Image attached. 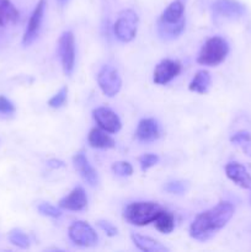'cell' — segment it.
I'll list each match as a JSON object with an SVG mask.
<instances>
[{
    "label": "cell",
    "instance_id": "obj_1",
    "mask_svg": "<svg viewBox=\"0 0 251 252\" xmlns=\"http://www.w3.org/2000/svg\"><path fill=\"white\" fill-rule=\"evenodd\" d=\"M233 204L228 201L219 202L217 206L202 212L189 226V236L194 240L207 241L229 223L234 216Z\"/></svg>",
    "mask_w": 251,
    "mask_h": 252
},
{
    "label": "cell",
    "instance_id": "obj_2",
    "mask_svg": "<svg viewBox=\"0 0 251 252\" xmlns=\"http://www.w3.org/2000/svg\"><path fill=\"white\" fill-rule=\"evenodd\" d=\"M164 211L160 204L152 201H139L129 203L125 208V219L132 225L144 226L154 223L161 212Z\"/></svg>",
    "mask_w": 251,
    "mask_h": 252
},
{
    "label": "cell",
    "instance_id": "obj_3",
    "mask_svg": "<svg viewBox=\"0 0 251 252\" xmlns=\"http://www.w3.org/2000/svg\"><path fill=\"white\" fill-rule=\"evenodd\" d=\"M229 54V44L223 37L213 36L207 39L197 57V63L201 65L217 66L225 61Z\"/></svg>",
    "mask_w": 251,
    "mask_h": 252
},
{
    "label": "cell",
    "instance_id": "obj_4",
    "mask_svg": "<svg viewBox=\"0 0 251 252\" xmlns=\"http://www.w3.org/2000/svg\"><path fill=\"white\" fill-rule=\"evenodd\" d=\"M139 17L132 9H126L118 14L117 20L113 25V33L118 41L123 43L132 42L137 36Z\"/></svg>",
    "mask_w": 251,
    "mask_h": 252
},
{
    "label": "cell",
    "instance_id": "obj_5",
    "mask_svg": "<svg viewBox=\"0 0 251 252\" xmlns=\"http://www.w3.org/2000/svg\"><path fill=\"white\" fill-rule=\"evenodd\" d=\"M58 57L66 76H70L75 66V37L71 31H64L58 39Z\"/></svg>",
    "mask_w": 251,
    "mask_h": 252
},
{
    "label": "cell",
    "instance_id": "obj_6",
    "mask_svg": "<svg viewBox=\"0 0 251 252\" xmlns=\"http://www.w3.org/2000/svg\"><path fill=\"white\" fill-rule=\"evenodd\" d=\"M69 239L75 245L81 248H91L95 246L98 241V236L93 226L83 220H76L71 223L68 229Z\"/></svg>",
    "mask_w": 251,
    "mask_h": 252
},
{
    "label": "cell",
    "instance_id": "obj_7",
    "mask_svg": "<svg viewBox=\"0 0 251 252\" xmlns=\"http://www.w3.org/2000/svg\"><path fill=\"white\" fill-rule=\"evenodd\" d=\"M97 84L103 95L107 97H115L122 88V79L115 66L103 65L97 74Z\"/></svg>",
    "mask_w": 251,
    "mask_h": 252
},
{
    "label": "cell",
    "instance_id": "obj_8",
    "mask_svg": "<svg viewBox=\"0 0 251 252\" xmlns=\"http://www.w3.org/2000/svg\"><path fill=\"white\" fill-rule=\"evenodd\" d=\"M44 10H46V0H39L36 6H34L33 11H32L29 24H27L26 30H25L24 37H22V44L24 46L27 47L32 44L34 39L38 37L42 21H43Z\"/></svg>",
    "mask_w": 251,
    "mask_h": 252
},
{
    "label": "cell",
    "instance_id": "obj_9",
    "mask_svg": "<svg viewBox=\"0 0 251 252\" xmlns=\"http://www.w3.org/2000/svg\"><path fill=\"white\" fill-rule=\"evenodd\" d=\"M181 69L182 65L179 61L162 59L155 66L154 73H153V81L157 85H166L181 73Z\"/></svg>",
    "mask_w": 251,
    "mask_h": 252
},
{
    "label": "cell",
    "instance_id": "obj_10",
    "mask_svg": "<svg viewBox=\"0 0 251 252\" xmlns=\"http://www.w3.org/2000/svg\"><path fill=\"white\" fill-rule=\"evenodd\" d=\"M93 117L101 129L116 134L122 128V122L115 111L108 107H97L93 111Z\"/></svg>",
    "mask_w": 251,
    "mask_h": 252
},
{
    "label": "cell",
    "instance_id": "obj_11",
    "mask_svg": "<svg viewBox=\"0 0 251 252\" xmlns=\"http://www.w3.org/2000/svg\"><path fill=\"white\" fill-rule=\"evenodd\" d=\"M186 24L185 17V0H174L167 5L166 9L160 15L157 25L164 26H177Z\"/></svg>",
    "mask_w": 251,
    "mask_h": 252
},
{
    "label": "cell",
    "instance_id": "obj_12",
    "mask_svg": "<svg viewBox=\"0 0 251 252\" xmlns=\"http://www.w3.org/2000/svg\"><path fill=\"white\" fill-rule=\"evenodd\" d=\"M212 9L216 15L229 20L240 19L246 12L245 5L238 0H214Z\"/></svg>",
    "mask_w": 251,
    "mask_h": 252
},
{
    "label": "cell",
    "instance_id": "obj_13",
    "mask_svg": "<svg viewBox=\"0 0 251 252\" xmlns=\"http://www.w3.org/2000/svg\"><path fill=\"white\" fill-rule=\"evenodd\" d=\"M73 165L74 169L78 171L81 179L90 186H97L98 184V175L96 170L94 169L93 165L89 161L88 157L84 152H78L73 157Z\"/></svg>",
    "mask_w": 251,
    "mask_h": 252
},
{
    "label": "cell",
    "instance_id": "obj_14",
    "mask_svg": "<svg viewBox=\"0 0 251 252\" xmlns=\"http://www.w3.org/2000/svg\"><path fill=\"white\" fill-rule=\"evenodd\" d=\"M58 207L61 209L71 212L83 211L88 207V196H86L85 189L81 186H76L75 189H71L69 194L59 201Z\"/></svg>",
    "mask_w": 251,
    "mask_h": 252
},
{
    "label": "cell",
    "instance_id": "obj_15",
    "mask_svg": "<svg viewBox=\"0 0 251 252\" xmlns=\"http://www.w3.org/2000/svg\"><path fill=\"white\" fill-rule=\"evenodd\" d=\"M135 137L138 140L144 143H150L160 137V127L157 121L154 118H143L138 123Z\"/></svg>",
    "mask_w": 251,
    "mask_h": 252
},
{
    "label": "cell",
    "instance_id": "obj_16",
    "mask_svg": "<svg viewBox=\"0 0 251 252\" xmlns=\"http://www.w3.org/2000/svg\"><path fill=\"white\" fill-rule=\"evenodd\" d=\"M225 174L229 180L245 189H251V175L246 167L239 162H229L225 166Z\"/></svg>",
    "mask_w": 251,
    "mask_h": 252
},
{
    "label": "cell",
    "instance_id": "obj_17",
    "mask_svg": "<svg viewBox=\"0 0 251 252\" xmlns=\"http://www.w3.org/2000/svg\"><path fill=\"white\" fill-rule=\"evenodd\" d=\"M88 142L90 147L95 148V149H112V148H115L113 138L106 130L101 129L100 127L93 128L89 132Z\"/></svg>",
    "mask_w": 251,
    "mask_h": 252
},
{
    "label": "cell",
    "instance_id": "obj_18",
    "mask_svg": "<svg viewBox=\"0 0 251 252\" xmlns=\"http://www.w3.org/2000/svg\"><path fill=\"white\" fill-rule=\"evenodd\" d=\"M133 244L137 246L139 250L144 252H166L169 249L166 246L162 245L160 241L155 240V239L150 238V236L140 235V234H132L130 235Z\"/></svg>",
    "mask_w": 251,
    "mask_h": 252
},
{
    "label": "cell",
    "instance_id": "obj_19",
    "mask_svg": "<svg viewBox=\"0 0 251 252\" xmlns=\"http://www.w3.org/2000/svg\"><path fill=\"white\" fill-rule=\"evenodd\" d=\"M212 78L208 70H198L188 85V90L196 94H207L211 88Z\"/></svg>",
    "mask_w": 251,
    "mask_h": 252
},
{
    "label": "cell",
    "instance_id": "obj_20",
    "mask_svg": "<svg viewBox=\"0 0 251 252\" xmlns=\"http://www.w3.org/2000/svg\"><path fill=\"white\" fill-rule=\"evenodd\" d=\"M20 12L10 0H0V25L2 27L19 21Z\"/></svg>",
    "mask_w": 251,
    "mask_h": 252
},
{
    "label": "cell",
    "instance_id": "obj_21",
    "mask_svg": "<svg viewBox=\"0 0 251 252\" xmlns=\"http://www.w3.org/2000/svg\"><path fill=\"white\" fill-rule=\"evenodd\" d=\"M154 225L161 234H170L175 229V217L171 212L162 211L154 220Z\"/></svg>",
    "mask_w": 251,
    "mask_h": 252
},
{
    "label": "cell",
    "instance_id": "obj_22",
    "mask_svg": "<svg viewBox=\"0 0 251 252\" xmlns=\"http://www.w3.org/2000/svg\"><path fill=\"white\" fill-rule=\"evenodd\" d=\"M230 142L233 144L239 145L248 157H251V133L248 130H239L235 134L231 135Z\"/></svg>",
    "mask_w": 251,
    "mask_h": 252
},
{
    "label": "cell",
    "instance_id": "obj_23",
    "mask_svg": "<svg viewBox=\"0 0 251 252\" xmlns=\"http://www.w3.org/2000/svg\"><path fill=\"white\" fill-rule=\"evenodd\" d=\"M9 241L12 245L17 246L20 249H29L30 248V238L20 229H14L9 233Z\"/></svg>",
    "mask_w": 251,
    "mask_h": 252
},
{
    "label": "cell",
    "instance_id": "obj_24",
    "mask_svg": "<svg viewBox=\"0 0 251 252\" xmlns=\"http://www.w3.org/2000/svg\"><path fill=\"white\" fill-rule=\"evenodd\" d=\"M66 97H68V88L63 86L56 95H53L49 98L48 106L51 108H61L65 103Z\"/></svg>",
    "mask_w": 251,
    "mask_h": 252
},
{
    "label": "cell",
    "instance_id": "obj_25",
    "mask_svg": "<svg viewBox=\"0 0 251 252\" xmlns=\"http://www.w3.org/2000/svg\"><path fill=\"white\" fill-rule=\"evenodd\" d=\"M38 209L39 214L44 217H48V218H53V219H58L62 217V211L57 207H54L53 204H49V203H41L38 204L37 207Z\"/></svg>",
    "mask_w": 251,
    "mask_h": 252
},
{
    "label": "cell",
    "instance_id": "obj_26",
    "mask_svg": "<svg viewBox=\"0 0 251 252\" xmlns=\"http://www.w3.org/2000/svg\"><path fill=\"white\" fill-rule=\"evenodd\" d=\"M112 171L118 176H130L133 174V166L128 161H116L112 164Z\"/></svg>",
    "mask_w": 251,
    "mask_h": 252
},
{
    "label": "cell",
    "instance_id": "obj_27",
    "mask_svg": "<svg viewBox=\"0 0 251 252\" xmlns=\"http://www.w3.org/2000/svg\"><path fill=\"white\" fill-rule=\"evenodd\" d=\"M138 161H139V165H140V169H142V171H148L149 169H152L153 166H155V165L157 164V161H159V157H157V154H152V153H148V154H144L142 155V157L138 159Z\"/></svg>",
    "mask_w": 251,
    "mask_h": 252
},
{
    "label": "cell",
    "instance_id": "obj_28",
    "mask_svg": "<svg viewBox=\"0 0 251 252\" xmlns=\"http://www.w3.org/2000/svg\"><path fill=\"white\" fill-rule=\"evenodd\" d=\"M164 189L167 193L182 194L187 191V184L185 181H171L167 182L164 186Z\"/></svg>",
    "mask_w": 251,
    "mask_h": 252
},
{
    "label": "cell",
    "instance_id": "obj_29",
    "mask_svg": "<svg viewBox=\"0 0 251 252\" xmlns=\"http://www.w3.org/2000/svg\"><path fill=\"white\" fill-rule=\"evenodd\" d=\"M96 224H97L98 228H100L101 230L106 234V235L110 236V238H113V236H116L118 234V229L116 228L112 223H110V221L98 220Z\"/></svg>",
    "mask_w": 251,
    "mask_h": 252
},
{
    "label": "cell",
    "instance_id": "obj_30",
    "mask_svg": "<svg viewBox=\"0 0 251 252\" xmlns=\"http://www.w3.org/2000/svg\"><path fill=\"white\" fill-rule=\"evenodd\" d=\"M15 112V106L11 101L5 96H0V113L11 115Z\"/></svg>",
    "mask_w": 251,
    "mask_h": 252
},
{
    "label": "cell",
    "instance_id": "obj_31",
    "mask_svg": "<svg viewBox=\"0 0 251 252\" xmlns=\"http://www.w3.org/2000/svg\"><path fill=\"white\" fill-rule=\"evenodd\" d=\"M47 165H48V167H51V169H59V167L64 166L63 161H61V160H56V159L49 160V161L47 162Z\"/></svg>",
    "mask_w": 251,
    "mask_h": 252
},
{
    "label": "cell",
    "instance_id": "obj_32",
    "mask_svg": "<svg viewBox=\"0 0 251 252\" xmlns=\"http://www.w3.org/2000/svg\"><path fill=\"white\" fill-rule=\"evenodd\" d=\"M59 1H65V0H59Z\"/></svg>",
    "mask_w": 251,
    "mask_h": 252
},
{
    "label": "cell",
    "instance_id": "obj_33",
    "mask_svg": "<svg viewBox=\"0 0 251 252\" xmlns=\"http://www.w3.org/2000/svg\"><path fill=\"white\" fill-rule=\"evenodd\" d=\"M1 27H2V26H1V25H0V29H1Z\"/></svg>",
    "mask_w": 251,
    "mask_h": 252
},
{
    "label": "cell",
    "instance_id": "obj_34",
    "mask_svg": "<svg viewBox=\"0 0 251 252\" xmlns=\"http://www.w3.org/2000/svg\"><path fill=\"white\" fill-rule=\"evenodd\" d=\"M250 202H251V197H250Z\"/></svg>",
    "mask_w": 251,
    "mask_h": 252
}]
</instances>
